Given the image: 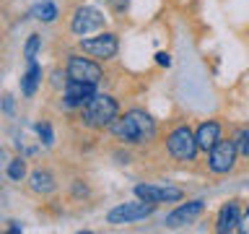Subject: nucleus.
<instances>
[{
  "mask_svg": "<svg viewBox=\"0 0 249 234\" xmlns=\"http://www.w3.org/2000/svg\"><path fill=\"white\" fill-rule=\"evenodd\" d=\"M109 130L124 143H145L156 138V120L143 109H130L124 115H117Z\"/></svg>",
  "mask_w": 249,
  "mask_h": 234,
  "instance_id": "f257e3e1",
  "label": "nucleus"
},
{
  "mask_svg": "<svg viewBox=\"0 0 249 234\" xmlns=\"http://www.w3.org/2000/svg\"><path fill=\"white\" fill-rule=\"evenodd\" d=\"M83 112V122L89 125V128H109L117 115H120V104H117L114 97H109V94H93V97L86 101V104L81 107Z\"/></svg>",
  "mask_w": 249,
  "mask_h": 234,
  "instance_id": "f03ea898",
  "label": "nucleus"
},
{
  "mask_svg": "<svg viewBox=\"0 0 249 234\" xmlns=\"http://www.w3.org/2000/svg\"><path fill=\"white\" fill-rule=\"evenodd\" d=\"M65 78L68 81H81V83H93L99 86L104 78V70L96 60L83 58V55H70L68 65H65Z\"/></svg>",
  "mask_w": 249,
  "mask_h": 234,
  "instance_id": "7ed1b4c3",
  "label": "nucleus"
},
{
  "mask_svg": "<svg viewBox=\"0 0 249 234\" xmlns=\"http://www.w3.org/2000/svg\"><path fill=\"white\" fill-rule=\"evenodd\" d=\"M166 148L169 154L174 156L177 161H195V156H197V140H195V133L182 125V128H177L171 136L166 138Z\"/></svg>",
  "mask_w": 249,
  "mask_h": 234,
  "instance_id": "20e7f679",
  "label": "nucleus"
},
{
  "mask_svg": "<svg viewBox=\"0 0 249 234\" xmlns=\"http://www.w3.org/2000/svg\"><path fill=\"white\" fill-rule=\"evenodd\" d=\"M81 52L89 55V58H96V60H112L117 50H120V42H117L114 34L109 31H101L96 37H89V39H81Z\"/></svg>",
  "mask_w": 249,
  "mask_h": 234,
  "instance_id": "39448f33",
  "label": "nucleus"
},
{
  "mask_svg": "<svg viewBox=\"0 0 249 234\" xmlns=\"http://www.w3.org/2000/svg\"><path fill=\"white\" fill-rule=\"evenodd\" d=\"M156 211L153 203H145V200H132V203H122V206L112 208L107 214V221L109 224H132V221H143Z\"/></svg>",
  "mask_w": 249,
  "mask_h": 234,
  "instance_id": "423d86ee",
  "label": "nucleus"
},
{
  "mask_svg": "<svg viewBox=\"0 0 249 234\" xmlns=\"http://www.w3.org/2000/svg\"><path fill=\"white\" fill-rule=\"evenodd\" d=\"M236 143L233 140H218V143L208 151V167L210 172H215V175H229L233 169V164H236Z\"/></svg>",
  "mask_w": 249,
  "mask_h": 234,
  "instance_id": "0eeeda50",
  "label": "nucleus"
},
{
  "mask_svg": "<svg viewBox=\"0 0 249 234\" xmlns=\"http://www.w3.org/2000/svg\"><path fill=\"white\" fill-rule=\"evenodd\" d=\"M135 198L145 200V203H153V206H159V203H177L184 198V193L179 190V187H159V185H135Z\"/></svg>",
  "mask_w": 249,
  "mask_h": 234,
  "instance_id": "6e6552de",
  "label": "nucleus"
},
{
  "mask_svg": "<svg viewBox=\"0 0 249 234\" xmlns=\"http://www.w3.org/2000/svg\"><path fill=\"white\" fill-rule=\"evenodd\" d=\"M104 26V13L96 11V8H78L75 16H73V21H70V31L78 37H83V34H89V31H96Z\"/></svg>",
  "mask_w": 249,
  "mask_h": 234,
  "instance_id": "1a4fd4ad",
  "label": "nucleus"
},
{
  "mask_svg": "<svg viewBox=\"0 0 249 234\" xmlns=\"http://www.w3.org/2000/svg\"><path fill=\"white\" fill-rule=\"evenodd\" d=\"M93 94H96V86H93V83L68 81L65 91H62V104H65V107H83Z\"/></svg>",
  "mask_w": 249,
  "mask_h": 234,
  "instance_id": "9d476101",
  "label": "nucleus"
},
{
  "mask_svg": "<svg viewBox=\"0 0 249 234\" xmlns=\"http://www.w3.org/2000/svg\"><path fill=\"white\" fill-rule=\"evenodd\" d=\"M239 221H241V208L236 200L226 203V206L218 211V221H215V232L221 234H231V232H239Z\"/></svg>",
  "mask_w": 249,
  "mask_h": 234,
  "instance_id": "9b49d317",
  "label": "nucleus"
},
{
  "mask_svg": "<svg viewBox=\"0 0 249 234\" xmlns=\"http://www.w3.org/2000/svg\"><path fill=\"white\" fill-rule=\"evenodd\" d=\"M202 208H205V203H202V200L184 203V206H179L177 211H171V214L166 216V226H184V224H190L192 218H197L202 214Z\"/></svg>",
  "mask_w": 249,
  "mask_h": 234,
  "instance_id": "f8f14e48",
  "label": "nucleus"
},
{
  "mask_svg": "<svg viewBox=\"0 0 249 234\" xmlns=\"http://www.w3.org/2000/svg\"><path fill=\"white\" fill-rule=\"evenodd\" d=\"M195 140H197V148H202V151H210L218 140H221V125L213 122V120H208V122H202L197 133H195Z\"/></svg>",
  "mask_w": 249,
  "mask_h": 234,
  "instance_id": "ddd939ff",
  "label": "nucleus"
},
{
  "mask_svg": "<svg viewBox=\"0 0 249 234\" xmlns=\"http://www.w3.org/2000/svg\"><path fill=\"white\" fill-rule=\"evenodd\" d=\"M54 187H57V182H54L52 172H47V169L31 172V190H34L36 195H50Z\"/></svg>",
  "mask_w": 249,
  "mask_h": 234,
  "instance_id": "4468645a",
  "label": "nucleus"
},
{
  "mask_svg": "<svg viewBox=\"0 0 249 234\" xmlns=\"http://www.w3.org/2000/svg\"><path fill=\"white\" fill-rule=\"evenodd\" d=\"M42 83V65H36L34 60L29 62V70L23 73L21 78V91H23V97H34V91H36V86Z\"/></svg>",
  "mask_w": 249,
  "mask_h": 234,
  "instance_id": "2eb2a0df",
  "label": "nucleus"
},
{
  "mask_svg": "<svg viewBox=\"0 0 249 234\" xmlns=\"http://www.w3.org/2000/svg\"><path fill=\"white\" fill-rule=\"evenodd\" d=\"M31 13H34L39 21H44V23H50V21L57 19V8H54V3H50V0H44V3L34 5V11H31Z\"/></svg>",
  "mask_w": 249,
  "mask_h": 234,
  "instance_id": "dca6fc26",
  "label": "nucleus"
},
{
  "mask_svg": "<svg viewBox=\"0 0 249 234\" xmlns=\"http://www.w3.org/2000/svg\"><path fill=\"white\" fill-rule=\"evenodd\" d=\"M8 177L13 179V182H21L23 177H26V161L23 159H13L8 164Z\"/></svg>",
  "mask_w": 249,
  "mask_h": 234,
  "instance_id": "f3484780",
  "label": "nucleus"
},
{
  "mask_svg": "<svg viewBox=\"0 0 249 234\" xmlns=\"http://www.w3.org/2000/svg\"><path fill=\"white\" fill-rule=\"evenodd\" d=\"M233 143H236V154L244 156V159H249V128L239 130V136L233 138Z\"/></svg>",
  "mask_w": 249,
  "mask_h": 234,
  "instance_id": "a211bd4d",
  "label": "nucleus"
},
{
  "mask_svg": "<svg viewBox=\"0 0 249 234\" xmlns=\"http://www.w3.org/2000/svg\"><path fill=\"white\" fill-rule=\"evenodd\" d=\"M39 47H42V37H39V34H31V37H29V42H26V47H23V58L31 62V60L36 58Z\"/></svg>",
  "mask_w": 249,
  "mask_h": 234,
  "instance_id": "6ab92c4d",
  "label": "nucleus"
},
{
  "mask_svg": "<svg viewBox=\"0 0 249 234\" xmlns=\"http://www.w3.org/2000/svg\"><path fill=\"white\" fill-rule=\"evenodd\" d=\"M36 133H39V138H42V143L44 146H52V128H50V125H47V122H39L36 125Z\"/></svg>",
  "mask_w": 249,
  "mask_h": 234,
  "instance_id": "aec40b11",
  "label": "nucleus"
},
{
  "mask_svg": "<svg viewBox=\"0 0 249 234\" xmlns=\"http://www.w3.org/2000/svg\"><path fill=\"white\" fill-rule=\"evenodd\" d=\"M239 232L249 234V208L244 211V216H241V221H239Z\"/></svg>",
  "mask_w": 249,
  "mask_h": 234,
  "instance_id": "412c9836",
  "label": "nucleus"
},
{
  "mask_svg": "<svg viewBox=\"0 0 249 234\" xmlns=\"http://www.w3.org/2000/svg\"><path fill=\"white\" fill-rule=\"evenodd\" d=\"M156 62H159V65H171V58H169V55L166 52H159V55H156Z\"/></svg>",
  "mask_w": 249,
  "mask_h": 234,
  "instance_id": "4be33fe9",
  "label": "nucleus"
}]
</instances>
